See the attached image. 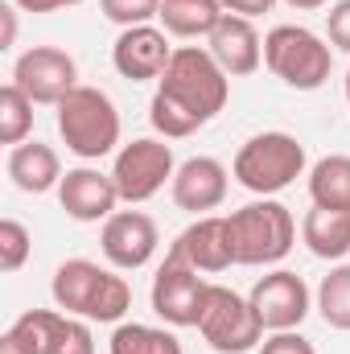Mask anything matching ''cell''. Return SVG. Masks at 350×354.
Instances as JSON below:
<instances>
[{
  "label": "cell",
  "mask_w": 350,
  "mask_h": 354,
  "mask_svg": "<svg viewBox=\"0 0 350 354\" xmlns=\"http://www.w3.org/2000/svg\"><path fill=\"white\" fill-rule=\"evenodd\" d=\"M231 99L227 71L210 58L206 46H177L157 91L149 99V124L161 140H185L206 128Z\"/></svg>",
  "instance_id": "6da1fadb"
},
{
  "label": "cell",
  "mask_w": 350,
  "mask_h": 354,
  "mask_svg": "<svg viewBox=\"0 0 350 354\" xmlns=\"http://www.w3.org/2000/svg\"><path fill=\"white\" fill-rule=\"evenodd\" d=\"M50 297L62 313L99 322V326H120L132 309V284L116 268H99L95 260H62L54 268Z\"/></svg>",
  "instance_id": "7a4b0ae2"
},
{
  "label": "cell",
  "mask_w": 350,
  "mask_h": 354,
  "mask_svg": "<svg viewBox=\"0 0 350 354\" xmlns=\"http://www.w3.org/2000/svg\"><path fill=\"white\" fill-rule=\"evenodd\" d=\"M120 132H124L120 107L111 103L107 91L79 83L58 103V136L83 165L120 153Z\"/></svg>",
  "instance_id": "3957f363"
},
{
  "label": "cell",
  "mask_w": 350,
  "mask_h": 354,
  "mask_svg": "<svg viewBox=\"0 0 350 354\" xmlns=\"http://www.w3.org/2000/svg\"><path fill=\"white\" fill-rule=\"evenodd\" d=\"M227 227H231V248L239 268H276L297 248V218L276 198H256L231 210Z\"/></svg>",
  "instance_id": "277c9868"
},
{
  "label": "cell",
  "mask_w": 350,
  "mask_h": 354,
  "mask_svg": "<svg viewBox=\"0 0 350 354\" xmlns=\"http://www.w3.org/2000/svg\"><path fill=\"white\" fill-rule=\"evenodd\" d=\"M305 169H309V157L293 132H256L239 145L231 161V177L256 198H276L297 177H305Z\"/></svg>",
  "instance_id": "5b68a950"
},
{
  "label": "cell",
  "mask_w": 350,
  "mask_h": 354,
  "mask_svg": "<svg viewBox=\"0 0 350 354\" xmlns=\"http://www.w3.org/2000/svg\"><path fill=\"white\" fill-rule=\"evenodd\" d=\"M264 66L293 91L326 87L334 71V46L309 25H276L264 37Z\"/></svg>",
  "instance_id": "8992f818"
},
{
  "label": "cell",
  "mask_w": 350,
  "mask_h": 354,
  "mask_svg": "<svg viewBox=\"0 0 350 354\" xmlns=\"http://www.w3.org/2000/svg\"><path fill=\"white\" fill-rule=\"evenodd\" d=\"M202 342L210 346L214 354H248L260 351L264 342V322L256 317L252 309V297H239L235 288L227 284H214L206 288V301H202V313H198V326Z\"/></svg>",
  "instance_id": "52a82bcc"
},
{
  "label": "cell",
  "mask_w": 350,
  "mask_h": 354,
  "mask_svg": "<svg viewBox=\"0 0 350 354\" xmlns=\"http://www.w3.org/2000/svg\"><path fill=\"white\" fill-rule=\"evenodd\" d=\"M177 157L174 145L161 136H136L128 145H120L116 161H111V181L120 189V202L140 206L149 198H157L165 189V181H174Z\"/></svg>",
  "instance_id": "ba28073f"
},
{
  "label": "cell",
  "mask_w": 350,
  "mask_h": 354,
  "mask_svg": "<svg viewBox=\"0 0 350 354\" xmlns=\"http://www.w3.org/2000/svg\"><path fill=\"white\" fill-rule=\"evenodd\" d=\"M206 288L210 280L190 268L181 256L165 252V260L153 276V288H149V301H153V313L174 326V330H185V326H198V313H202V301H206Z\"/></svg>",
  "instance_id": "9c48e42d"
},
{
  "label": "cell",
  "mask_w": 350,
  "mask_h": 354,
  "mask_svg": "<svg viewBox=\"0 0 350 354\" xmlns=\"http://www.w3.org/2000/svg\"><path fill=\"white\" fill-rule=\"evenodd\" d=\"M33 103L58 107L71 91L79 87V62L58 50V46H29L17 62H12V79Z\"/></svg>",
  "instance_id": "30bf717a"
},
{
  "label": "cell",
  "mask_w": 350,
  "mask_h": 354,
  "mask_svg": "<svg viewBox=\"0 0 350 354\" xmlns=\"http://www.w3.org/2000/svg\"><path fill=\"white\" fill-rule=\"evenodd\" d=\"M248 297H252V309H256V317L264 322L268 334H276V330H301V322H305L309 309H313L309 284H305L297 272H288V268L264 272L260 280L252 284Z\"/></svg>",
  "instance_id": "8fae6325"
},
{
  "label": "cell",
  "mask_w": 350,
  "mask_h": 354,
  "mask_svg": "<svg viewBox=\"0 0 350 354\" xmlns=\"http://www.w3.org/2000/svg\"><path fill=\"white\" fill-rule=\"evenodd\" d=\"M99 248H103V260L116 272H140L157 256L161 248V231H157V218L145 214V210H116L103 231H99Z\"/></svg>",
  "instance_id": "7c38bea8"
},
{
  "label": "cell",
  "mask_w": 350,
  "mask_h": 354,
  "mask_svg": "<svg viewBox=\"0 0 350 354\" xmlns=\"http://www.w3.org/2000/svg\"><path fill=\"white\" fill-rule=\"evenodd\" d=\"M174 58V46H169V33L161 25H132V29H120L116 46H111V66L120 79L128 83H153L165 75Z\"/></svg>",
  "instance_id": "4fadbf2b"
},
{
  "label": "cell",
  "mask_w": 350,
  "mask_h": 354,
  "mask_svg": "<svg viewBox=\"0 0 350 354\" xmlns=\"http://www.w3.org/2000/svg\"><path fill=\"white\" fill-rule=\"evenodd\" d=\"M54 194H58V206L66 210V218H75V223H107L120 206V189H116L111 174H103L95 165L66 169Z\"/></svg>",
  "instance_id": "5bb4252c"
},
{
  "label": "cell",
  "mask_w": 350,
  "mask_h": 354,
  "mask_svg": "<svg viewBox=\"0 0 350 354\" xmlns=\"http://www.w3.org/2000/svg\"><path fill=\"white\" fill-rule=\"evenodd\" d=\"M227 189H231V174L219 157H190L177 165L174 181H169L177 210H190L194 218L219 210L227 202Z\"/></svg>",
  "instance_id": "9a60e30c"
},
{
  "label": "cell",
  "mask_w": 350,
  "mask_h": 354,
  "mask_svg": "<svg viewBox=\"0 0 350 354\" xmlns=\"http://www.w3.org/2000/svg\"><path fill=\"white\" fill-rule=\"evenodd\" d=\"M169 252L181 256L190 268H198L202 276H219V272L235 268V248H231L227 214H202V218H194L169 243Z\"/></svg>",
  "instance_id": "2e32d148"
},
{
  "label": "cell",
  "mask_w": 350,
  "mask_h": 354,
  "mask_svg": "<svg viewBox=\"0 0 350 354\" xmlns=\"http://www.w3.org/2000/svg\"><path fill=\"white\" fill-rule=\"evenodd\" d=\"M206 50L227 71V79H248L264 66V37L256 29V21L235 17V12H227L219 21V29L206 37Z\"/></svg>",
  "instance_id": "e0dca14e"
},
{
  "label": "cell",
  "mask_w": 350,
  "mask_h": 354,
  "mask_svg": "<svg viewBox=\"0 0 350 354\" xmlns=\"http://www.w3.org/2000/svg\"><path fill=\"white\" fill-rule=\"evenodd\" d=\"M4 169H8V181L21 194H50L62 181V157H58L54 145L25 140V145L8 149V165Z\"/></svg>",
  "instance_id": "ac0fdd59"
},
{
  "label": "cell",
  "mask_w": 350,
  "mask_h": 354,
  "mask_svg": "<svg viewBox=\"0 0 350 354\" xmlns=\"http://www.w3.org/2000/svg\"><path fill=\"white\" fill-rule=\"evenodd\" d=\"M301 243L309 248V256L342 264L350 256V210L309 206L305 218H301Z\"/></svg>",
  "instance_id": "d6986e66"
},
{
  "label": "cell",
  "mask_w": 350,
  "mask_h": 354,
  "mask_svg": "<svg viewBox=\"0 0 350 354\" xmlns=\"http://www.w3.org/2000/svg\"><path fill=\"white\" fill-rule=\"evenodd\" d=\"M227 17L223 0H161V29L169 37L181 41H198V37H210L219 29V21Z\"/></svg>",
  "instance_id": "ffe728a7"
},
{
  "label": "cell",
  "mask_w": 350,
  "mask_h": 354,
  "mask_svg": "<svg viewBox=\"0 0 350 354\" xmlns=\"http://www.w3.org/2000/svg\"><path fill=\"white\" fill-rule=\"evenodd\" d=\"M309 198L326 210H350V157L330 153L309 169Z\"/></svg>",
  "instance_id": "44dd1931"
},
{
  "label": "cell",
  "mask_w": 350,
  "mask_h": 354,
  "mask_svg": "<svg viewBox=\"0 0 350 354\" xmlns=\"http://www.w3.org/2000/svg\"><path fill=\"white\" fill-rule=\"evenodd\" d=\"M107 354H185L174 330L145 326V322H120L107 338Z\"/></svg>",
  "instance_id": "7402d4cb"
},
{
  "label": "cell",
  "mask_w": 350,
  "mask_h": 354,
  "mask_svg": "<svg viewBox=\"0 0 350 354\" xmlns=\"http://www.w3.org/2000/svg\"><path fill=\"white\" fill-rule=\"evenodd\" d=\"M54 322H58V309H25L0 334V354H46Z\"/></svg>",
  "instance_id": "603a6c76"
},
{
  "label": "cell",
  "mask_w": 350,
  "mask_h": 354,
  "mask_svg": "<svg viewBox=\"0 0 350 354\" xmlns=\"http://www.w3.org/2000/svg\"><path fill=\"white\" fill-rule=\"evenodd\" d=\"M313 309L322 313V322L330 326V330H342L350 334V264H334L326 276H322V284H317V292H313Z\"/></svg>",
  "instance_id": "cb8c5ba5"
},
{
  "label": "cell",
  "mask_w": 350,
  "mask_h": 354,
  "mask_svg": "<svg viewBox=\"0 0 350 354\" xmlns=\"http://www.w3.org/2000/svg\"><path fill=\"white\" fill-rule=\"evenodd\" d=\"M33 107L37 103L17 87V83H4L0 87V145L17 149V145L29 140V132H33Z\"/></svg>",
  "instance_id": "d4e9b609"
},
{
  "label": "cell",
  "mask_w": 350,
  "mask_h": 354,
  "mask_svg": "<svg viewBox=\"0 0 350 354\" xmlns=\"http://www.w3.org/2000/svg\"><path fill=\"white\" fill-rule=\"evenodd\" d=\"M46 354H95V334H91V322L83 317H71L58 309V322L50 330V342Z\"/></svg>",
  "instance_id": "484cf974"
},
{
  "label": "cell",
  "mask_w": 350,
  "mask_h": 354,
  "mask_svg": "<svg viewBox=\"0 0 350 354\" xmlns=\"http://www.w3.org/2000/svg\"><path fill=\"white\" fill-rule=\"evenodd\" d=\"M29 256H33V235H29V227L17 223V218H4V223H0V272H4V276L21 272V268L29 264Z\"/></svg>",
  "instance_id": "4316f807"
},
{
  "label": "cell",
  "mask_w": 350,
  "mask_h": 354,
  "mask_svg": "<svg viewBox=\"0 0 350 354\" xmlns=\"http://www.w3.org/2000/svg\"><path fill=\"white\" fill-rule=\"evenodd\" d=\"M99 12L120 29H132V25H153L161 17V0H99Z\"/></svg>",
  "instance_id": "83f0119b"
},
{
  "label": "cell",
  "mask_w": 350,
  "mask_h": 354,
  "mask_svg": "<svg viewBox=\"0 0 350 354\" xmlns=\"http://www.w3.org/2000/svg\"><path fill=\"white\" fill-rule=\"evenodd\" d=\"M260 354H317V346L301 330H276V334H264Z\"/></svg>",
  "instance_id": "f1b7e54d"
},
{
  "label": "cell",
  "mask_w": 350,
  "mask_h": 354,
  "mask_svg": "<svg viewBox=\"0 0 350 354\" xmlns=\"http://www.w3.org/2000/svg\"><path fill=\"white\" fill-rule=\"evenodd\" d=\"M326 37L334 50L350 54V0H334L326 12Z\"/></svg>",
  "instance_id": "f546056e"
},
{
  "label": "cell",
  "mask_w": 350,
  "mask_h": 354,
  "mask_svg": "<svg viewBox=\"0 0 350 354\" xmlns=\"http://www.w3.org/2000/svg\"><path fill=\"white\" fill-rule=\"evenodd\" d=\"M280 0H223V8L227 12H235V17H248V21H256L264 12H272Z\"/></svg>",
  "instance_id": "4dcf8cb0"
},
{
  "label": "cell",
  "mask_w": 350,
  "mask_h": 354,
  "mask_svg": "<svg viewBox=\"0 0 350 354\" xmlns=\"http://www.w3.org/2000/svg\"><path fill=\"white\" fill-rule=\"evenodd\" d=\"M17 12H21V8H17L12 0H4V4H0V21H4V33H0V50H12V46H17Z\"/></svg>",
  "instance_id": "1f68e13d"
},
{
  "label": "cell",
  "mask_w": 350,
  "mask_h": 354,
  "mask_svg": "<svg viewBox=\"0 0 350 354\" xmlns=\"http://www.w3.org/2000/svg\"><path fill=\"white\" fill-rule=\"evenodd\" d=\"M21 12H62V8H75L83 0H12Z\"/></svg>",
  "instance_id": "d6a6232c"
},
{
  "label": "cell",
  "mask_w": 350,
  "mask_h": 354,
  "mask_svg": "<svg viewBox=\"0 0 350 354\" xmlns=\"http://www.w3.org/2000/svg\"><path fill=\"white\" fill-rule=\"evenodd\" d=\"M280 4H288L293 12H317V8H330V0H280Z\"/></svg>",
  "instance_id": "836d02e7"
},
{
  "label": "cell",
  "mask_w": 350,
  "mask_h": 354,
  "mask_svg": "<svg viewBox=\"0 0 350 354\" xmlns=\"http://www.w3.org/2000/svg\"><path fill=\"white\" fill-rule=\"evenodd\" d=\"M342 91H347V107H350V71H347V79H342Z\"/></svg>",
  "instance_id": "e575fe53"
}]
</instances>
